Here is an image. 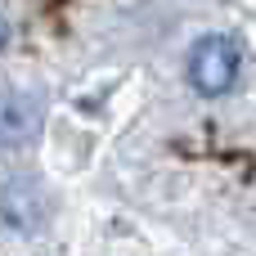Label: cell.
Wrapping results in <instances>:
<instances>
[{
	"label": "cell",
	"mask_w": 256,
	"mask_h": 256,
	"mask_svg": "<svg viewBox=\"0 0 256 256\" xmlns=\"http://www.w3.org/2000/svg\"><path fill=\"white\" fill-rule=\"evenodd\" d=\"M238 81V45L230 36H202L189 54V86L207 99L225 94Z\"/></svg>",
	"instance_id": "1"
},
{
	"label": "cell",
	"mask_w": 256,
	"mask_h": 256,
	"mask_svg": "<svg viewBox=\"0 0 256 256\" xmlns=\"http://www.w3.org/2000/svg\"><path fill=\"white\" fill-rule=\"evenodd\" d=\"M0 45H4V22H0Z\"/></svg>",
	"instance_id": "2"
}]
</instances>
